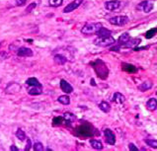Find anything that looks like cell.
<instances>
[{
  "mask_svg": "<svg viewBox=\"0 0 157 151\" xmlns=\"http://www.w3.org/2000/svg\"><path fill=\"white\" fill-rule=\"evenodd\" d=\"M10 150H11V151H19V148L16 147L15 145H12L11 147H10Z\"/></svg>",
  "mask_w": 157,
  "mask_h": 151,
  "instance_id": "cell-38",
  "label": "cell"
},
{
  "mask_svg": "<svg viewBox=\"0 0 157 151\" xmlns=\"http://www.w3.org/2000/svg\"><path fill=\"white\" fill-rule=\"evenodd\" d=\"M63 119H64L65 121H66L67 124H70L73 123V121H76V117H75V115L72 114V113H68V112H67V113H65V114H64Z\"/></svg>",
  "mask_w": 157,
  "mask_h": 151,
  "instance_id": "cell-17",
  "label": "cell"
},
{
  "mask_svg": "<svg viewBox=\"0 0 157 151\" xmlns=\"http://www.w3.org/2000/svg\"><path fill=\"white\" fill-rule=\"evenodd\" d=\"M145 143L147 145L149 146V147H152V148H157V140L155 139H145Z\"/></svg>",
  "mask_w": 157,
  "mask_h": 151,
  "instance_id": "cell-31",
  "label": "cell"
},
{
  "mask_svg": "<svg viewBox=\"0 0 157 151\" xmlns=\"http://www.w3.org/2000/svg\"><path fill=\"white\" fill-rule=\"evenodd\" d=\"M103 27V25L101 23H88L85 26H83V28L81 29V33L83 35H94L97 34V32Z\"/></svg>",
  "mask_w": 157,
  "mask_h": 151,
  "instance_id": "cell-2",
  "label": "cell"
},
{
  "mask_svg": "<svg viewBox=\"0 0 157 151\" xmlns=\"http://www.w3.org/2000/svg\"><path fill=\"white\" fill-rule=\"evenodd\" d=\"M140 42H141V40L138 39V38H137V39L136 38V39H129L125 45H123V47H136V45H138L139 44H140Z\"/></svg>",
  "mask_w": 157,
  "mask_h": 151,
  "instance_id": "cell-13",
  "label": "cell"
},
{
  "mask_svg": "<svg viewBox=\"0 0 157 151\" xmlns=\"http://www.w3.org/2000/svg\"><path fill=\"white\" fill-rule=\"evenodd\" d=\"M54 60L56 64H59V65H63V64L66 63L67 61V58L61 54H55L54 57Z\"/></svg>",
  "mask_w": 157,
  "mask_h": 151,
  "instance_id": "cell-20",
  "label": "cell"
},
{
  "mask_svg": "<svg viewBox=\"0 0 157 151\" xmlns=\"http://www.w3.org/2000/svg\"><path fill=\"white\" fill-rule=\"evenodd\" d=\"M28 93L32 96H38L41 95L43 93V89L42 87H38V86H32V88L28 90Z\"/></svg>",
  "mask_w": 157,
  "mask_h": 151,
  "instance_id": "cell-19",
  "label": "cell"
},
{
  "mask_svg": "<svg viewBox=\"0 0 157 151\" xmlns=\"http://www.w3.org/2000/svg\"><path fill=\"white\" fill-rule=\"evenodd\" d=\"M116 43V40L112 36H105V37H98L94 40V45H98V47H110V45H113Z\"/></svg>",
  "mask_w": 157,
  "mask_h": 151,
  "instance_id": "cell-3",
  "label": "cell"
},
{
  "mask_svg": "<svg viewBox=\"0 0 157 151\" xmlns=\"http://www.w3.org/2000/svg\"><path fill=\"white\" fill-rule=\"evenodd\" d=\"M60 88H61V90L63 91L64 93H66V94H70V93L73 92V87H72L66 80H64V79L60 80Z\"/></svg>",
  "mask_w": 157,
  "mask_h": 151,
  "instance_id": "cell-12",
  "label": "cell"
},
{
  "mask_svg": "<svg viewBox=\"0 0 157 151\" xmlns=\"http://www.w3.org/2000/svg\"><path fill=\"white\" fill-rule=\"evenodd\" d=\"M57 101H59L60 104L65 105V106L70 104V99H69V97H68V96H66V95L59 96V97L57 98Z\"/></svg>",
  "mask_w": 157,
  "mask_h": 151,
  "instance_id": "cell-25",
  "label": "cell"
},
{
  "mask_svg": "<svg viewBox=\"0 0 157 151\" xmlns=\"http://www.w3.org/2000/svg\"><path fill=\"white\" fill-rule=\"evenodd\" d=\"M129 149L130 151H137V150H138V148H137L136 146L134 144V143H129Z\"/></svg>",
  "mask_w": 157,
  "mask_h": 151,
  "instance_id": "cell-35",
  "label": "cell"
},
{
  "mask_svg": "<svg viewBox=\"0 0 157 151\" xmlns=\"http://www.w3.org/2000/svg\"><path fill=\"white\" fill-rule=\"evenodd\" d=\"M129 39H130L129 34V33H124L123 35H121V37L118 39V44H119V45H125Z\"/></svg>",
  "mask_w": 157,
  "mask_h": 151,
  "instance_id": "cell-21",
  "label": "cell"
},
{
  "mask_svg": "<svg viewBox=\"0 0 157 151\" xmlns=\"http://www.w3.org/2000/svg\"><path fill=\"white\" fill-rule=\"evenodd\" d=\"M90 144L94 149H96V150H102L103 147H104L102 142H101L100 140H96V139H91Z\"/></svg>",
  "mask_w": 157,
  "mask_h": 151,
  "instance_id": "cell-22",
  "label": "cell"
},
{
  "mask_svg": "<svg viewBox=\"0 0 157 151\" xmlns=\"http://www.w3.org/2000/svg\"><path fill=\"white\" fill-rule=\"evenodd\" d=\"M156 95H157V92H156Z\"/></svg>",
  "mask_w": 157,
  "mask_h": 151,
  "instance_id": "cell-40",
  "label": "cell"
},
{
  "mask_svg": "<svg viewBox=\"0 0 157 151\" xmlns=\"http://www.w3.org/2000/svg\"><path fill=\"white\" fill-rule=\"evenodd\" d=\"M63 117H54V119H52V126H60L62 123H63Z\"/></svg>",
  "mask_w": 157,
  "mask_h": 151,
  "instance_id": "cell-30",
  "label": "cell"
},
{
  "mask_svg": "<svg viewBox=\"0 0 157 151\" xmlns=\"http://www.w3.org/2000/svg\"><path fill=\"white\" fill-rule=\"evenodd\" d=\"M113 101H114L115 103H117V104H123V103L125 101V97L122 94V93L116 92L114 96H113Z\"/></svg>",
  "mask_w": 157,
  "mask_h": 151,
  "instance_id": "cell-16",
  "label": "cell"
},
{
  "mask_svg": "<svg viewBox=\"0 0 157 151\" xmlns=\"http://www.w3.org/2000/svg\"><path fill=\"white\" fill-rule=\"evenodd\" d=\"M82 2H83V0H73L71 3H69L68 5L64 7L63 13H69V12L74 11L75 9H77L79 6L81 5Z\"/></svg>",
  "mask_w": 157,
  "mask_h": 151,
  "instance_id": "cell-9",
  "label": "cell"
},
{
  "mask_svg": "<svg viewBox=\"0 0 157 151\" xmlns=\"http://www.w3.org/2000/svg\"><path fill=\"white\" fill-rule=\"evenodd\" d=\"M26 84L30 86H38V87H42V84L39 82V80L37 78L32 77V78H29L27 81H26Z\"/></svg>",
  "mask_w": 157,
  "mask_h": 151,
  "instance_id": "cell-24",
  "label": "cell"
},
{
  "mask_svg": "<svg viewBox=\"0 0 157 151\" xmlns=\"http://www.w3.org/2000/svg\"><path fill=\"white\" fill-rule=\"evenodd\" d=\"M22 89V86L17 82H10L7 84L6 88H5V93L9 95H13L19 93Z\"/></svg>",
  "mask_w": 157,
  "mask_h": 151,
  "instance_id": "cell-7",
  "label": "cell"
},
{
  "mask_svg": "<svg viewBox=\"0 0 157 151\" xmlns=\"http://www.w3.org/2000/svg\"><path fill=\"white\" fill-rule=\"evenodd\" d=\"M152 86H153V83H152L151 81H144V82H142L140 85L138 86V90L141 91V92H145V91L150 90Z\"/></svg>",
  "mask_w": 157,
  "mask_h": 151,
  "instance_id": "cell-15",
  "label": "cell"
},
{
  "mask_svg": "<svg viewBox=\"0 0 157 151\" xmlns=\"http://www.w3.org/2000/svg\"><path fill=\"white\" fill-rule=\"evenodd\" d=\"M99 109L104 113H109L111 111V106H110L109 103L103 101V102H101L100 104H99Z\"/></svg>",
  "mask_w": 157,
  "mask_h": 151,
  "instance_id": "cell-23",
  "label": "cell"
},
{
  "mask_svg": "<svg viewBox=\"0 0 157 151\" xmlns=\"http://www.w3.org/2000/svg\"><path fill=\"white\" fill-rule=\"evenodd\" d=\"M26 1H27V0H16V5L17 6H23V5H25Z\"/></svg>",
  "mask_w": 157,
  "mask_h": 151,
  "instance_id": "cell-36",
  "label": "cell"
},
{
  "mask_svg": "<svg viewBox=\"0 0 157 151\" xmlns=\"http://www.w3.org/2000/svg\"><path fill=\"white\" fill-rule=\"evenodd\" d=\"M32 148V141H31L30 138H27V145L25 147V151H29Z\"/></svg>",
  "mask_w": 157,
  "mask_h": 151,
  "instance_id": "cell-34",
  "label": "cell"
},
{
  "mask_svg": "<svg viewBox=\"0 0 157 151\" xmlns=\"http://www.w3.org/2000/svg\"><path fill=\"white\" fill-rule=\"evenodd\" d=\"M92 67L94 68V70H95L96 74L98 75V77H100L101 79H107L108 75H109V69L107 65H106L105 63L100 60V59H97V60H95L94 62H92Z\"/></svg>",
  "mask_w": 157,
  "mask_h": 151,
  "instance_id": "cell-1",
  "label": "cell"
},
{
  "mask_svg": "<svg viewBox=\"0 0 157 151\" xmlns=\"http://www.w3.org/2000/svg\"><path fill=\"white\" fill-rule=\"evenodd\" d=\"M104 135H105V139H106V142L110 145H115L116 143V135L115 133L113 132L111 129H105L104 130Z\"/></svg>",
  "mask_w": 157,
  "mask_h": 151,
  "instance_id": "cell-8",
  "label": "cell"
},
{
  "mask_svg": "<svg viewBox=\"0 0 157 151\" xmlns=\"http://www.w3.org/2000/svg\"><path fill=\"white\" fill-rule=\"evenodd\" d=\"M156 34H157V28H152V29H150V30L147 31L144 36H145L146 39L149 40V39H151V38H153Z\"/></svg>",
  "mask_w": 157,
  "mask_h": 151,
  "instance_id": "cell-28",
  "label": "cell"
},
{
  "mask_svg": "<svg viewBox=\"0 0 157 151\" xmlns=\"http://www.w3.org/2000/svg\"><path fill=\"white\" fill-rule=\"evenodd\" d=\"M62 2H63V0H49L50 6L54 7V8L59 7L62 4Z\"/></svg>",
  "mask_w": 157,
  "mask_h": 151,
  "instance_id": "cell-29",
  "label": "cell"
},
{
  "mask_svg": "<svg viewBox=\"0 0 157 151\" xmlns=\"http://www.w3.org/2000/svg\"><path fill=\"white\" fill-rule=\"evenodd\" d=\"M146 109L148 110V111H155L157 109V100L155 98H151V99L147 101Z\"/></svg>",
  "mask_w": 157,
  "mask_h": 151,
  "instance_id": "cell-14",
  "label": "cell"
},
{
  "mask_svg": "<svg viewBox=\"0 0 157 151\" xmlns=\"http://www.w3.org/2000/svg\"><path fill=\"white\" fill-rule=\"evenodd\" d=\"M112 51H120V45H118V47H114L111 49Z\"/></svg>",
  "mask_w": 157,
  "mask_h": 151,
  "instance_id": "cell-37",
  "label": "cell"
},
{
  "mask_svg": "<svg viewBox=\"0 0 157 151\" xmlns=\"http://www.w3.org/2000/svg\"><path fill=\"white\" fill-rule=\"evenodd\" d=\"M91 85L96 86V83H95V81H94V79H91Z\"/></svg>",
  "mask_w": 157,
  "mask_h": 151,
  "instance_id": "cell-39",
  "label": "cell"
},
{
  "mask_svg": "<svg viewBox=\"0 0 157 151\" xmlns=\"http://www.w3.org/2000/svg\"><path fill=\"white\" fill-rule=\"evenodd\" d=\"M104 6H105V8L108 11H115L120 8L121 1L120 0H110V1L105 2V5Z\"/></svg>",
  "mask_w": 157,
  "mask_h": 151,
  "instance_id": "cell-10",
  "label": "cell"
},
{
  "mask_svg": "<svg viewBox=\"0 0 157 151\" xmlns=\"http://www.w3.org/2000/svg\"><path fill=\"white\" fill-rule=\"evenodd\" d=\"M36 7H37V4L35 3V2H33V3H31L30 5H29L27 8H26V13H31V12H32V10L33 9H35Z\"/></svg>",
  "mask_w": 157,
  "mask_h": 151,
  "instance_id": "cell-33",
  "label": "cell"
},
{
  "mask_svg": "<svg viewBox=\"0 0 157 151\" xmlns=\"http://www.w3.org/2000/svg\"><path fill=\"white\" fill-rule=\"evenodd\" d=\"M154 7V4L152 1H149V0H145V1H142L139 4L136 5V10L142 11L144 13H149Z\"/></svg>",
  "mask_w": 157,
  "mask_h": 151,
  "instance_id": "cell-6",
  "label": "cell"
},
{
  "mask_svg": "<svg viewBox=\"0 0 157 151\" xmlns=\"http://www.w3.org/2000/svg\"><path fill=\"white\" fill-rule=\"evenodd\" d=\"M34 150L35 151H43L45 150V147H43V143L36 142L35 144H34Z\"/></svg>",
  "mask_w": 157,
  "mask_h": 151,
  "instance_id": "cell-32",
  "label": "cell"
},
{
  "mask_svg": "<svg viewBox=\"0 0 157 151\" xmlns=\"http://www.w3.org/2000/svg\"><path fill=\"white\" fill-rule=\"evenodd\" d=\"M17 56L20 57H30L33 56V51L31 49L26 47H21L17 49Z\"/></svg>",
  "mask_w": 157,
  "mask_h": 151,
  "instance_id": "cell-11",
  "label": "cell"
},
{
  "mask_svg": "<svg viewBox=\"0 0 157 151\" xmlns=\"http://www.w3.org/2000/svg\"><path fill=\"white\" fill-rule=\"evenodd\" d=\"M111 33H112V32H111V31H109L108 29L102 27L97 32V35H98V37H105V36H111Z\"/></svg>",
  "mask_w": 157,
  "mask_h": 151,
  "instance_id": "cell-27",
  "label": "cell"
},
{
  "mask_svg": "<svg viewBox=\"0 0 157 151\" xmlns=\"http://www.w3.org/2000/svg\"><path fill=\"white\" fill-rule=\"evenodd\" d=\"M16 137L21 141H24L27 139V135H26L25 131L22 130L21 128H18V130L16 131Z\"/></svg>",
  "mask_w": 157,
  "mask_h": 151,
  "instance_id": "cell-26",
  "label": "cell"
},
{
  "mask_svg": "<svg viewBox=\"0 0 157 151\" xmlns=\"http://www.w3.org/2000/svg\"><path fill=\"white\" fill-rule=\"evenodd\" d=\"M129 21V17L127 16H116L112 17V18L109 19V22L112 25L115 26H124L125 24H127Z\"/></svg>",
  "mask_w": 157,
  "mask_h": 151,
  "instance_id": "cell-4",
  "label": "cell"
},
{
  "mask_svg": "<svg viewBox=\"0 0 157 151\" xmlns=\"http://www.w3.org/2000/svg\"><path fill=\"white\" fill-rule=\"evenodd\" d=\"M123 70L125 71V72H129V73H134L136 72V67L134 65H132V64L130 63H123Z\"/></svg>",
  "mask_w": 157,
  "mask_h": 151,
  "instance_id": "cell-18",
  "label": "cell"
},
{
  "mask_svg": "<svg viewBox=\"0 0 157 151\" xmlns=\"http://www.w3.org/2000/svg\"><path fill=\"white\" fill-rule=\"evenodd\" d=\"M76 129L77 131H78V134L82 138H86L93 134V128H91L89 124H83V126H80Z\"/></svg>",
  "mask_w": 157,
  "mask_h": 151,
  "instance_id": "cell-5",
  "label": "cell"
}]
</instances>
